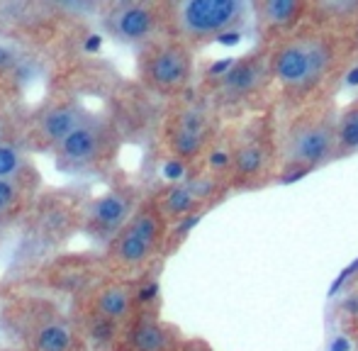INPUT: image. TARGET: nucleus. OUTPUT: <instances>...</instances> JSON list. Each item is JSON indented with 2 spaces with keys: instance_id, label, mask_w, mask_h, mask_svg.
Listing matches in <instances>:
<instances>
[{
  "instance_id": "1",
  "label": "nucleus",
  "mask_w": 358,
  "mask_h": 351,
  "mask_svg": "<svg viewBox=\"0 0 358 351\" xmlns=\"http://www.w3.org/2000/svg\"><path fill=\"white\" fill-rule=\"evenodd\" d=\"M268 52L278 115L336 100L358 69V0H310L307 17Z\"/></svg>"
},
{
  "instance_id": "2",
  "label": "nucleus",
  "mask_w": 358,
  "mask_h": 351,
  "mask_svg": "<svg viewBox=\"0 0 358 351\" xmlns=\"http://www.w3.org/2000/svg\"><path fill=\"white\" fill-rule=\"evenodd\" d=\"M195 90L224 124L244 122L254 115L275 110L278 86L268 47L254 44L241 57L213 66L198 78Z\"/></svg>"
},
{
  "instance_id": "3",
  "label": "nucleus",
  "mask_w": 358,
  "mask_h": 351,
  "mask_svg": "<svg viewBox=\"0 0 358 351\" xmlns=\"http://www.w3.org/2000/svg\"><path fill=\"white\" fill-rule=\"evenodd\" d=\"M222 129H224V122L200 98L198 90L169 103L164 120H161L159 144L166 159L164 171L171 183L185 178L205 162L210 149L220 139Z\"/></svg>"
},
{
  "instance_id": "4",
  "label": "nucleus",
  "mask_w": 358,
  "mask_h": 351,
  "mask_svg": "<svg viewBox=\"0 0 358 351\" xmlns=\"http://www.w3.org/2000/svg\"><path fill=\"white\" fill-rule=\"evenodd\" d=\"M336 100L315 103L280 117V183L300 180L312 171L334 164Z\"/></svg>"
},
{
  "instance_id": "5",
  "label": "nucleus",
  "mask_w": 358,
  "mask_h": 351,
  "mask_svg": "<svg viewBox=\"0 0 358 351\" xmlns=\"http://www.w3.org/2000/svg\"><path fill=\"white\" fill-rule=\"evenodd\" d=\"M280 183L278 108L231 124V193H259Z\"/></svg>"
},
{
  "instance_id": "6",
  "label": "nucleus",
  "mask_w": 358,
  "mask_h": 351,
  "mask_svg": "<svg viewBox=\"0 0 358 351\" xmlns=\"http://www.w3.org/2000/svg\"><path fill=\"white\" fill-rule=\"evenodd\" d=\"M169 252L171 224L156 205L154 195H146L127 227L108 244V264L117 278L137 280L149 275L154 264Z\"/></svg>"
},
{
  "instance_id": "7",
  "label": "nucleus",
  "mask_w": 358,
  "mask_h": 351,
  "mask_svg": "<svg viewBox=\"0 0 358 351\" xmlns=\"http://www.w3.org/2000/svg\"><path fill=\"white\" fill-rule=\"evenodd\" d=\"M3 324L22 351H88L78 322L49 300H13L3 308Z\"/></svg>"
},
{
  "instance_id": "8",
  "label": "nucleus",
  "mask_w": 358,
  "mask_h": 351,
  "mask_svg": "<svg viewBox=\"0 0 358 351\" xmlns=\"http://www.w3.org/2000/svg\"><path fill=\"white\" fill-rule=\"evenodd\" d=\"M251 22V3L246 0H178L171 3L169 34L188 44L193 52L210 47Z\"/></svg>"
},
{
  "instance_id": "9",
  "label": "nucleus",
  "mask_w": 358,
  "mask_h": 351,
  "mask_svg": "<svg viewBox=\"0 0 358 351\" xmlns=\"http://www.w3.org/2000/svg\"><path fill=\"white\" fill-rule=\"evenodd\" d=\"M195 54L198 52L171 34L146 44L139 49L137 59V76L142 88L154 98H164L166 103L190 95L198 86Z\"/></svg>"
},
{
  "instance_id": "10",
  "label": "nucleus",
  "mask_w": 358,
  "mask_h": 351,
  "mask_svg": "<svg viewBox=\"0 0 358 351\" xmlns=\"http://www.w3.org/2000/svg\"><path fill=\"white\" fill-rule=\"evenodd\" d=\"M103 29L122 44L139 49L166 37L171 29L169 0H120L103 8Z\"/></svg>"
},
{
  "instance_id": "11",
  "label": "nucleus",
  "mask_w": 358,
  "mask_h": 351,
  "mask_svg": "<svg viewBox=\"0 0 358 351\" xmlns=\"http://www.w3.org/2000/svg\"><path fill=\"white\" fill-rule=\"evenodd\" d=\"M120 149V132L108 117L90 115L80 127H76L57 149L54 159L64 171H93L115 159Z\"/></svg>"
},
{
  "instance_id": "12",
  "label": "nucleus",
  "mask_w": 358,
  "mask_h": 351,
  "mask_svg": "<svg viewBox=\"0 0 358 351\" xmlns=\"http://www.w3.org/2000/svg\"><path fill=\"white\" fill-rule=\"evenodd\" d=\"M146 195L139 193L134 185H120L100 198H93L83 210V229L88 237L98 239L108 247L134 217Z\"/></svg>"
},
{
  "instance_id": "13",
  "label": "nucleus",
  "mask_w": 358,
  "mask_h": 351,
  "mask_svg": "<svg viewBox=\"0 0 358 351\" xmlns=\"http://www.w3.org/2000/svg\"><path fill=\"white\" fill-rule=\"evenodd\" d=\"M80 313L95 315L100 320H108L120 327H127L139 313V298H137V280L129 278H105L100 283L90 285V290L85 293Z\"/></svg>"
},
{
  "instance_id": "14",
  "label": "nucleus",
  "mask_w": 358,
  "mask_h": 351,
  "mask_svg": "<svg viewBox=\"0 0 358 351\" xmlns=\"http://www.w3.org/2000/svg\"><path fill=\"white\" fill-rule=\"evenodd\" d=\"M310 0H251L256 44L271 47L307 17Z\"/></svg>"
},
{
  "instance_id": "15",
  "label": "nucleus",
  "mask_w": 358,
  "mask_h": 351,
  "mask_svg": "<svg viewBox=\"0 0 358 351\" xmlns=\"http://www.w3.org/2000/svg\"><path fill=\"white\" fill-rule=\"evenodd\" d=\"M185 342V334L176 324L166 322L159 310H142L124 327L117 351H176Z\"/></svg>"
},
{
  "instance_id": "16",
  "label": "nucleus",
  "mask_w": 358,
  "mask_h": 351,
  "mask_svg": "<svg viewBox=\"0 0 358 351\" xmlns=\"http://www.w3.org/2000/svg\"><path fill=\"white\" fill-rule=\"evenodd\" d=\"M90 113L80 108L78 103L69 100V103H52L37 115L32 129V142L42 149H57L76 127L85 122Z\"/></svg>"
},
{
  "instance_id": "17",
  "label": "nucleus",
  "mask_w": 358,
  "mask_h": 351,
  "mask_svg": "<svg viewBox=\"0 0 358 351\" xmlns=\"http://www.w3.org/2000/svg\"><path fill=\"white\" fill-rule=\"evenodd\" d=\"M358 154V98L339 110L336 120V152L334 162H344Z\"/></svg>"
},
{
  "instance_id": "18",
  "label": "nucleus",
  "mask_w": 358,
  "mask_h": 351,
  "mask_svg": "<svg viewBox=\"0 0 358 351\" xmlns=\"http://www.w3.org/2000/svg\"><path fill=\"white\" fill-rule=\"evenodd\" d=\"M29 176H32V169H29L22 144L3 139L0 142V180H20V183L29 185L32 180Z\"/></svg>"
},
{
  "instance_id": "19",
  "label": "nucleus",
  "mask_w": 358,
  "mask_h": 351,
  "mask_svg": "<svg viewBox=\"0 0 358 351\" xmlns=\"http://www.w3.org/2000/svg\"><path fill=\"white\" fill-rule=\"evenodd\" d=\"M27 183L20 180H0V224H8L22 213L27 198Z\"/></svg>"
},
{
  "instance_id": "20",
  "label": "nucleus",
  "mask_w": 358,
  "mask_h": 351,
  "mask_svg": "<svg viewBox=\"0 0 358 351\" xmlns=\"http://www.w3.org/2000/svg\"><path fill=\"white\" fill-rule=\"evenodd\" d=\"M336 320L344 332V337L358 349V290L346 288L339 308H336Z\"/></svg>"
},
{
  "instance_id": "21",
  "label": "nucleus",
  "mask_w": 358,
  "mask_h": 351,
  "mask_svg": "<svg viewBox=\"0 0 358 351\" xmlns=\"http://www.w3.org/2000/svg\"><path fill=\"white\" fill-rule=\"evenodd\" d=\"M176 351H215V349H213V344L205 342V339H200V337H185V342Z\"/></svg>"
},
{
  "instance_id": "22",
  "label": "nucleus",
  "mask_w": 358,
  "mask_h": 351,
  "mask_svg": "<svg viewBox=\"0 0 358 351\" xmlns=\"http://www.w3.org/2000/svg\"><path fill=\"white\" fill-rule=\"evenodd\" d=\"M15 62V54L10 52V49H5V47H0V69H5V66H10V64Z\"/></svg>"
},
{
  "instance_id": "23",
  "label": "nucleus",
  "mask_w": 358,
  "mask_h": 351,
  "mask_svg": "<svg viewBox=\"0 0 358 351\" xmlns=\"http://www.w3.org/2000/svg\"><path fill=\"white\" fill-rule=\"evenodd\" d=\"M13 351H22V349H13Z\"/></svg>"
}]
</instances>
